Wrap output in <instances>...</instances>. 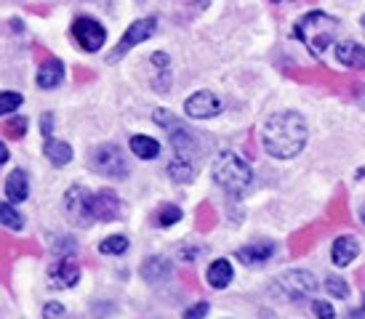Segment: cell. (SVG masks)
Wrapping results in <instances>:
<instances>
[{"instance_id":"1","label":"cell","mask_w":365,"mask_h":319,"mask_svg":"<svg viewBox=\"0 0 365 319\" xmlns=\"http://www.w3.org/2000/svg\"><path fill=\"white\" fill-rule=\"evenodd\" d=\"M262 144L264 152L277 160L296 157L307 144V120L291 110L267 117L262 125Z\"/></svg>"},{"instance_id":"2","label":"cell","mask_w":365,"mask_h":319,"mask_svg":"<svg viewBox=\"0 0 365 319\" xmlns=\"http://www.w3.org/2000/svg\"><path fill=\"white\" fill-rule=\"evenodd\" d=\"M64 208L78 226H88L93 221H115L123 216L120 199L110 189L88 192L83 187H70L64 194Z\"/></svg>"},{"instance_id":"3","label":"cell","mask_w":365,"mask_h":319,"mask_svg":"<svg viewBox=\"0 0 365 319\" xmlns=\"http://www.w3.org/2000/svg\"><path fill=\"white\" fill-rule=\"evenodd\" d=\"M336 32H339V19L328 16L325 11H309L294 24V35L314 56H323L328 46L336 40Z\"/></svg>"},{"instance_id":"4","label":"cell","mask_w":365,"mask_h":319,"mask_svg":"<svg viewBox=\"0 0 365 319\" xmlns=\"http://www.w3.org/2000/svg\"><path fill=\"white\" fill-rule=\"evenodd\" d=\"M213 181L230 194H243L251 187L254 173H251V165L240 155L224 150L219 157L213 160Z\"/></svg>"},{"instance_id":"5","label":"cell","mask_w":365,"mask_h":319,"mask_svg":"<svg viewBox=\"0 0 365 319\" xmlns=\"http://www.w3.org/2000/svg\"><path fill=\"white\" fill-rule=\"evenodd\" d=\"M155 122L158 125H163V128L171 133V144L173 150L179 152L182 157H190L192 160V155L197 150H200V144H197V136H195L192 130L187 128L184 122H179V117H173L168 110H155Z\"/></svg>"},{"instance_id":"6","label":"cell","mask_w":365,"mask_h":319,"mask_svg":"<svg viewBox=\"0 0 365 319\" xmlns=\"http://www.w3.org/2000/svg\"><path fill=\"white\" fill-rule=\"evenodd\" d=\"M91 168L104 176V179H115L120 181L128 176V160L123 155L120 147H115V144H102V147H96L91 152Z\"/></svg>"},{"instance_id":"7","label":"cell","mask_w":365,"mask_h":319,"mask_svg":"<svg viewBox=\"0 0 365 319\" xmlns=\"http://www.w3.org/2000/svg\"><path fill=\"white\" fill-rule=\"evenodd\" d=\"M155 30H158V19H153V16H147V19H139L133 21L131 27H128V32L123 35L120 46L112 51L110 53V64H115V61H120L128 51L133 48V46H139V43H144V40H150L155 35Z\"/></svg>"},{"instance_id":"8","label":"cell","mask_w":365,"mask_h":319,"mask_svg":"<svg viewBox=\"0 0 365 319\" xmlns=\"http://www.w3.org/2000/svg\"><path fill=\"white\" fill-rule=\"evenodd\" d=\"M72 38L78 40V46H81L83 51L96 53V51L104 46L107 32H104V27L96 19H91V16H81V19H75V24H72Z\"/></svg>"},{"instance_id":"9","label":"cell","mask_w":365,"mask_h":319,"mask_svg":"<svg viewBox=\"0 0 365 319\" xmlns=\"http://www.w3.org/2000/svg\"><path fill=\"white\" fill-rule=\"evenodd\" d=\"M280 288L288 298H307V296H312L314 290H317V279L304 269H291L285 271L283 277H280Z\"/></svg>"},{"instance_id":"10","label":"cell","mask_w":365,"mask_h":319,"mask_svg":"<svg viewBox=\"0 0 365 319\" xmlns=\"http://www.w3.org/2000/svg\"><path fill=\"white\" fill-rule=\"evenodd\" d=\"M184 112L195 120L216 117L222 112V99L216 93H211V90H197V93H192L190 99L184 101Z\"/></svg>"},{"instance_id":"11","label":"cell","mask_w":365,"mask_h":319,"mask_svg":"<svg viewBox=\"0 0 365 319\" xmlns=\"http://www.w3.org/2000/svg\"><path fill=\"white\" fill-rule=\"evenodd\" d=\"M48 277H51L53 288H59V290L75 288V285L81 282V266H78L72 258H61L51 266Z\"/></svg>"},{"instance_id":"12","label":"cell","mask_w":365,"mask_h":319,"mask_svg":"<svg viewBox=\"0 0 365 319\" xmlns=\"http://www.w3.org/2000/svg\"><path fill=\"white\" fill-rule=\"evenodd\" d=\"M336 59L349 70H365V46H360L355 40H344L336 46Z\"/></svg>"},{"instance_id":"13","label":"cell","mask_w":365,"mask_h":319,"mask_svg":"<svg viewBox=\"0 0 365 319\" xmlns=\"http://www.w3.org/2000/svg\"><path fill=\"white\" fill-rule=\"evenodd\" d=\"M360 256V242L355 237H339L331 245V261L336 266H349Z\"/></svg>"},{"instance_id":"14","label":"cell","mask_w":365,"mask_h":319,"mask_svg":"<svg viewBox=\"0 0 365 319\" xmlns=\"http://www.w3.org/2000/svg\"><path fill=\"white\" fill-rule=\"evenodd\" d=\"M274 253L272 242H254V245H245L237 250V261H243L245 266H262L264 261H269Z\"/></svg>"},{"instance_id":"15","label":"cell","mask_w":365,"mask_h":319,"mask_svg":"<svg viewBox=\"0 0 365 319\" xmlns=\"http://www.w3.org/2000/svg\"><path fill=\"white\" fill-rule=\"evenodd\" d=\"M30 194V179L24 170H11L9 179H6V199L9 202H24Z\"/></svg>"},{"instance_id":"16","label":"cell","mask_w":365,"mask_h":319,"mask_svg":"<svg viewBox=\"0 0 365 319\" xmlns=\"http://www.w3.org/2000/svg\"><path fill=\"white\" fill-rule=\"evenodd\" d=\"M232 277H235V271H232V266H230V261H227V258L213 261L211 266H208V271H205V279H208V285H211V288H216V290L230 288Z\"/></svg>"},{"instance_id":"17","label":"cell","mask_w":365,"mask_h":319,"mask_svg":"<svg viewBox=\"0 0 365 319\" xmlns=\"http://www.w3.org/2000/svg\"><path fill=\"white\" fill-rule=\"evenodd\" d=\"M61 80H64V64L59 59H48L38 70V85L43 90H51L56 85H61Z\"/></svg>"},{"instance_id":"18","label":"cell","mask_w":365,"mask_h":319,"mask_svg":"<svg viewBox=\"0 0 365 319\" xmlns=\"http://www.w3.org/2000/svg\"><path fill=\"white\" fill-rule=\"evenodd\" d=\"M43 152H46V157L51 160V165H56V168H64L67 162L72 160V147L67 144V141H59V139H46V144H43Z\"/></svg>"},{"instance_id":"19","label":"cell","mask_w":365,"mask_h":319,"mask_svg":"<svg viewBox=\"0 0 365 319\" xmlns=\"http://www.w3.org/2000/svg\"><path fill=\"white\" fill-rule=\"evenodd\" d=\"M171 271H173L171 261L163 258V256H153V258L144 261L142 277L147 279V282H160V279L171 277Z\"/></svg>"},{"instance_id":"20","label":"cell","mask_w":365,"mask_h":319,"mask_svg":"<svg viewBox=\"0 0 365 319\" xmlns=\"http://www.w3.org/2000/svg\"><path fill=\"white\" fill-rule=\"evenodd\" d=\"M131 152L139 160H155L160 155V144H158V139H150V136H133Z\"/></svg>"},{"instance_id":"21","label":"cell","mask_w":365,"mask_h":319,"mask_svg":"<svg viewBox=\"0 0 365 319\" xmlns=\"http://www.w3.org/2000/svg\"><path fill=\"white\" fill-rule=\"evenodd\" d=\"M168 176H171L173 181H182V184L192 181V176H195L192 160H190V157H182V155H176V157H173V162L168 165Z\"/></svg>"},{"instance_id":"22","label":"cell","mask_w":365,"mask_h":319,"mask_svg":"<svg viewBox=\"0 0 365 319\" xmlns=\"http://www.w3.org/2000/svg\"><path fill=\"white\" fill-rule=\"evenodd\" d=\"M125 250H128V237H125V234L104 237L102 245H99V253H104V256H123Z\"/></svg>"},{"instance_id":"23","label":"cell","mask_w":365,"mask_h":319,"mask_svg":"<svg viewBox=\"0 0 365 319\" xmlns=\"http://www.w3.org/2000/svg\"><path fill=\"white\" fill-rule=\"evenodd\" d=\"M0 224L6 226V229H14V231H19L21 226H24V219H21L16 210L11 208L9 202H3L0 205Z\"/></svg>"},{"instance_id":"24","label":"cell","mask_w":365,"mask_h":319,"mask_svg":"<svg viewBox=\"0 0 365 319\" xmlns=\"http://www.w3.org/2000/svg\"><path fill=\"white\" fill-rule=\"evenodd\" d=\"M21 93H16V90H3L0 93V115H11L14 110H19L21 107Z\"/></svg>"},{"instance_id":"25","label":"cell","mask_w":365,"mask_h":319,"mask_svg":"<svg viewBox=\"0 0 365 319\" xmlns=\"http://www.w3.org/2000/svg\"><path fill=\"white\" fill-rule=\"evenodd\" d=\"M182 219V208H176V205H163L160 213H158V226H173V224H179Z\"/></svg>"},{"instance_id":"26","label":"cell","mask_w":365,"mask_h":319,"mask_svg":"<svg viewBox=\"0 0 365 319\" xmlns=\"http://www.w3.org/2000/svg\"><path fill=\"white\" fill-rule=\"evenodd\" d=\"M325 290H328L334 298H341V300L349 298V285H346L344 279H339V277H328V279H325Z\"/></svg>"},{"instance_id":"27","label":"cell","mask_w":365,"mask_h":319,"mask_svg":"<svg viewBox=\"0 0 365 319\" xmlns=\"http://www.w3.org/2000/svg\"><path fill=\"white\" fill-rule=\"evenodd\" d=\"M27 125H30V120L27 117H9V122H6V133L14 136V139H21L24 130H27Z\"/></svg>"},{"instance_id":"28","label":"cell","mask_w":365,"mask_h":319,"mask_svg":"<svg viewBox=\"0 0 365 319\" xmlns=\"http://www.w3.org/2000/svg\"><path fill=\"white\" fill-rule=\"evenodd\" d=\"M312 314H314V317H328V319H331V317H334V306H331V303H325V300H314V303H312Z\"/></svg>"},{"instance_id":"29","label":"cell","mask_w":365,"mask_h":319,"mask_svg":"<svg viewBox=\"0 0 365 319\" xmlns=\"http://www.w3.org/2000/svg\"><path fill=\"white\" fill-rule=\"evenodd\" d=\"M205 314H208V303H195V306H190V309L184 311V317H187V319L205 317Z\"/></svg>"},{"instance_id":"30","label":"cell","mask_w":365,"mask_h":319,"mask_svg":"<svg viewBox=\"0 0 365 319\" xmlns=\"http://www.w3.org/2000/svg\"><path fill=\"white\" fill-rule=\"evenodd\" d=\"M67 311H64V306L61 303H46L43 306V317H64Z\"/></svg>"},{"instance_id":"31","label":"cell","mask_w":365,"mask_h":319,"mask_svg":"<svg viewBox=\"0 0 365 319\" xmlns=\"http://www.w3.org/2000/svg\"><path fill=\"white\" fill-rule=\"evenodd\" d=\"M51 130H53L51 115H43V136H46V139H48V136H51Z\"/></svg>"},{"instance_id":"32","label":"cell","mask_w":365,"mask_h":319,"mask_svg":"<svg viewBox=\"0 0 365 319\" xmlns=\"http://www.w3.org/2000/svg\"><path fill=\"white\" fill-rule=\"evenodd\" d=\"M0 157H3V162H9V150L6 147H0Z\"/></svg>"},{"instance_id":"33","label":"cell","mask_w":365,"mask_h":319,"mask_svg":"<svg viewBox=\"0 0 365 319\" xmlns=\"http://www.w3.org/2000/svg\"><path fill=\"white\" fill-rule=\"evenodd\" d=\"M360 221H363V224H365V205H363V208H360Z\"/></svg>"},{"instance_id":"34","label":"cell","mask_w":365,"mask_h":319,"mask_svg":"<svg viewBox=\"0 0 365 319\" xmlns=\"http://www.w3.org/2000/svg\"><path fill=\"white\" fill-rule=\"evenodd\" d=\"M363 309H365V293H363Z\"/></svg>"},{"instance_id":"35","label":"cell","mask_w":365,"mask_h":319,"mask_svg":"<svg viewBox=\"0 0 365 319\" xmlns=\"http://www.w3.org/2000/svg\"><path fill=\"white\" fill-rule=\"evenodd\" d=\"M272 3H283V0H272Z\"/></svg>"}]
</instances>
